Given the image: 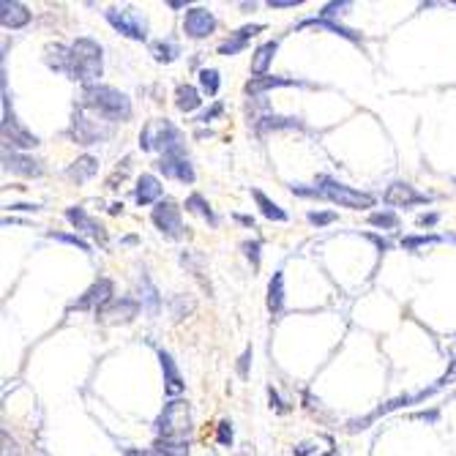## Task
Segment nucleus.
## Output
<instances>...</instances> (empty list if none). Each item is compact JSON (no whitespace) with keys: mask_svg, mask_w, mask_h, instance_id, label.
<instances>
[{"mask_svg":"<svg viewBox=\"0 0 456 456\" xmlns=\"http://www.w3.org/2000/svg\"><path fill=\"white\" fill-rule=\"evenodd\" d=\"M80 109L99 112V118H104L107 123H118L131 118V102H129V96L121 93V90L109 88V85H88V88H82Z\"/></svg>","mask_w":456,"mask_h":456,"instance_id":"nucleus-1","label":"nucleus"},{"mask_svg":"<svg viewBox=\"0 0 456 456\" xmlns=\"http://www.w3.org/2000/svg\"><path fill=\"white\" fill-rule=\"evenodd\" d=\"M104 69V55H102V44L93 41V38H77L71 44V71L69 80L82 82L85 88L88 85H99L96 80L102 77Z\"/></svg>","mask_w":456,"mask_h":456,"instance_id":"nucleus-2","label":"nucleus"},{"mask_svg":"<svg viewBox=\"0 0 456 456\" xmlns=\"http://www.w3.org/2000/svg\"><path fill=\"white\" fill-rule=\"evenodd\" d=\"M142 151H161V156H186V142L170 121L148 123L140 134Z\"/></svg>","mask_w":456,"mask_h":456,"instance_id":"nucleus-3","label":"nucleus"},{"mask_svg":"<svg viewBox=\"0 0 456 456\" xmlns=\"http://www.w3.org/2000/svg\"><path fill=\"white\" fill-rule=\"evenodd\" d=\"M192 432V410L189 402L183 399H173L170 404H164L161 416L156 421V435L164 440H183Z\"/></svg>","mask_w":456,"mask_h":456,"instance_id":"nucleus-4","label":"nucleus"},{"mask_svg":"<svg viewBox=\"0 0 456 456\" xmlns=\"http://www.w3.org/2000/svg\"><path fill=\"white\" fill-rule=\"evenodd\" d=\"M317 189L322 192L325 200H331L336 205H342V208H352V211H364V208H371L374 205V197L367 192H355L350 186H344V183H339L334 180L331 175H320L317 178Z\"/></svg>","mask_w":456,"mask_h":456,"instance_id":"nucleus-5","label":"nucleus"},{"mask_svg":"<svg viewBox=\"0 0 456 456\" xmlns=\"http://www.w3.org/2000/svg\"><path fill=\"white\" fill-rule=\"evenodd\" d=\"M3 142H6V148H11V151H31L38 145V137L31 134L25 126H19L17 115H14V109H11V102H9V90H6V74H3Z\"/></svg>","mask_w":456,"mask_h":456,"instance_id":"nucleus-6","label":"nucleus"},{"mask_svg":"<svg viewBox=\"0 0 456 456\" xmlns=\"http://www.w3.org/2000/svg\"><path fill=\"white\" fill-rule=\"evenodd\" d=\"M104 17L118 33L129 36L134 41H145L148 38V22H145L142 14L131 11V9H107Z\"/></svg>","mask_w":456,"mask_h":456,"instance_id":"nucleus-7","label":"nucleus"},{"mask_svg":"<svg viewBox=\"0 0 456 456\" xmlns=\"http://www.w3.org/2000/svg\"><path fill=\"white\" fill-rule=\"evenodd\" d=\"M153 224H156V229L164 235V238H173V241H178V238H183L186 235V229H183V222H180V208H178L173 200H161V202H156V208H153Z\"/></svg>","mask_w":456,"mask_h":456,"instance_id":"nucleus-8","label":"nucleus"},{"mask_svg":"<svg viewBox=\"0 0 456 456\" xmlns=\"http://www.w3.org/2000/svg\"><path fill=\"white\" fill-rule=\"evenodd\" d=\"M140 303L134 298H129V295H123V298H112L109 303H104L99 312H96V317L102 320V322H107V325H123V322H131L134 317L140 315Z\"/></svg>","mask_w":456,"mask_h":456,"instance_id":"nucleus-9","label":"nucleus"},{"mask_svg":"<svg viewBox=\"0 0 456 456\" xmlns=\"http://www.w3.org/2000/svg\"><path fill=\"white\" fill-rule=\"evenodd\" d=\"M115 298V287H112V281L109 279H99L93 281L88 290L80 295V298L71 303V309H77V312H99L104 303H109V300Z\"/></svg>","mask_w":456,"mask_h":456,"instance_id":"nucleus-10","label":"nucleus"},{"mask_svg":"<svg viewBox=\"0 0 456 456\" xmlns=\"http://www.w3.org/2000/svg\"><path fill=\"white\" fill-rule=\"evenodd\" d=\"M69 134L80 142V145H93V142L107 140V137H109V129L102 126V123L90 121L82 109H77V112H74V118H71Z\"/></svg>","mask_w":456,"mask_h":456,"instance_id":"nucleus-11","label":"nucleus"},{"mask_svg":"<svg viewBox=\"0 0 456 456\" xmlns=\"http://www.w3.org/2000/svg\"><path fill=\"white\" fill-rule=\"evenodd\" d=\"M432 200H435L432 194L416 192V186H410V183H402V180L391 183V186L386 189V202H388V205H393V208H410V205H429Z\"/></svg>","mask_w":456,"mask_h":456,"instance_id":"nucleus-12","label":"nucleus"},{"mask_svg":"<svg viewBox=\"0 0 456 456\" xmlns=\"http://www.w3.org/2000/svg\"><path fill=\"white\" fill-rule=\"evenodd\" d=\"M3 170H6V173H14V175H22V178H41L44 175L41 161H36V158L28 156V153L11 151V148H6V151H3Z\"/></svg>","mask_w":456,"mask_h":456,"instance_id":"nucleus-13","label":"nucleus"},{"mask_svg":"<svg viewBox=\"0 0 456 456\" xmlns=\"http://www.w3.org/2000/svg\"><path fill=\"white\" fill-rule=\"evenodd\" d=\"M156 170L164 178H173L180 183H194V178H197L189 156H161L156 161Z\"/></svg>","mask_w":456,"mask_h":456,"instance_id":"nucleus-14","label":"nucleus"},{"mask_svg":"<svg viewBox=\"0 0 456 456\" xmlns=\"http://www.w3.org/2000/svg\"><path fill=\"white\" fill-rule=\"evenodd\" d=\"M183 31L186 36H192V38H205V36H211L216 31V17H213L208 9H189L186 11V19H183Z\"/></svg>","mask_w":456,"mask_h":456,"instance_id":"nucleus-15","label":"nucleus"},{"mask_svg":"<svg viewBox=\"0 0 456 456\" xmlns=\"http://www.w3.org/2000/svg\"><path fill=\"white\" fill-rule=\"evenodd\" d=\"M66 219H69L71 224H74V229H77V232H85V235H90L93 241H99L102 246L107 244V229L102 227L96 219H90L85 208H77V205H74V208H69V211H66Z\"/></svg>","mask_w":456,"mask_h":456,"instance_id":"nucleus-16","label":"nucleus"},{"mask_svg":"<svg viewBox=\"0 0 456 456\" xmlns=\"http://www.w3.org/2000/svg\"><path fill=\"white\" fill-rule=\"evenodd\" d=\"M158 361H161V371H164V383H167L164 391H167L170 399H175L183 393V380H180V371L175 367V358L167 350H158Z\"/></svg>","mask_w":456,"mask_h":456,"instance_id":"nucleus-17","label":"nucleus"},{"mask_svg":"<svg viewBox=\"0 0 456 456\" xmlns=\"http://www.w3.org/2000/svg\"><path fill=\"white\" fill-rule=\"evenodd\" d=\"M263 33V25H244V28H238L235 33H229L227 41H222L219 44V55H238L246 50V44H249V38L251 36Z\"/></svg>","mask_w":456,"mask_h":456,"instance_id":"nucleus-18","label":"nucleus"},{"mask_svg":"<svg viewBox=\"0 0 456 456\" xmlns=\"http://www.w3.org/2000/svg\"><path fill=\"white\" fill-rule=\"evenodd\" d=\"M0 22H3V28L19 31V28H25L31 22V11L17 0H3L0 3Z\"/></svg>","mask_w":456,"mask_h":456,"instance_id":"nucleus-19","label":"nucleus"},{"mask_svg":"<svg viewBox=\"0 0 456 456\" xmlns=\"http://www.w3.org/2000/svg\"><path fill=\"white\" fill-rule=\"evenodd\" d=\"M290 85H303L300 80H295V77H251L249 82H246V93L249 96H263L265 90L271 88H290Z\"/></svg>","mask_w":456,"mask_h":456,"instance_id":"nucleus-20","label":"nucleus"},{"mask_svg":"<svg viewBox=\"0 0 456 456\" xmlns=\"http://www.w3.org/2000/svg\"><path fill=\"white\" fill-rule=\"evenodd\" d=\"M134 200L140 205H153V202H161V183H158L156 175H142L137 180V189H134Z\"/></svg>","mask_w":456,"mask_h":456,"instance_id":"nucleus-21","label":"nucleus"},{"mask_svg":"<svg viewBox=\"0 0 456 456\" xmlns=\"http://www.w3.org/2000/svg\"><path fill=\"white\" fill-rule=\"evenodd\" d=\"M44 60H47V66H50L53 71H60V74H66V77H69L71 47H63V44H50V47H47V55H44Z\"/></svg>","mask_w":456,"mask_h":456,"instance_id":"nucleus-22","label":"nucleus"},{"mask_svg":"<svg viewBox=\"0 0 456 456\" xmlns=\"http://www.w3.org/2000/svg\"><path fill=\"white\" fill-rule=\"evenodd\" d=\"M298 28H317V31H331V33L342 36L347 41H361V33H355L350 28L339 25V22H331V19H322V17H315V19H303Z\"/></svg>","mask_w":456,"mask_h":456,"instance_id":"nucleus-23","label":"nucleus"},{"mask_svg":"<svg viewBox=\"0 0 456 456\" xmlns=\"http://www.w3.org/2000/svg\"><path fill=\"white\" fill-rule=\"evenodd\" d=\"M140 306L151 317H156L158 309H161V298H158V290L153 287L151 276H145V273L140 276Z\"/></svg>","mask_w":456,"mask_h":456,"instance_id":"nucleus-24","label":"nucleus"},{"mask_svg":"<svg viewBox=\"0 0 456 456\" xmlns=\"http://www.w3.org/2000/svg\"><path fill=\"white\" fill-rule=\"evenodd\" d=\"M276 50H279V41H276V38L254 50V55H251V74H254V77H265V71H268V66H271V60H273Z\"/></svg>","mask_w":456,"mask_h":456,"instance_id":"nucleus-25","label":"nucleus"},{"mask_svg":"<svg viewBox=\"0 0 456 456\" xmlns=\"http://www.w3.org/2000/svg\"><path fill=\"white\" fill-rule=\"evenodd\" d=\"M96 173H99V158L93 156H80L69 170H66V175H69L71 180H77V183H85V180H90Z\"/></svg>","mask_w":456,"mask_h":456,"instance_id":"nucleus-26","label":"nucleus"},{"mask_svg":"<svg viewBox=\"0 0 456 456\" xmlns=\"http://www.w3.org/2000/svg\"><path fill=\"white\" fill-rule=\"evenodd\" d=\"M268 312L281 315L284 312V273L276 271L273 279L268 281Z\"/></svg>","mask_w":456,"mask_h":456,"instance_id":"nucleus-27","label":"nucleus"},{"mask_svg":"<svg viewBox=\"0 0 456 456\" xmlns=\"http://www.w3.org/2000/svg\"><path fill=\"white\" fill-rule=\"evenodd\" d=\"M200 104H202V99H200V90L194 88V85H178L175 107L180 112H194Z\"/></svg>","mask_w":456,"mask_h":456,"instance_id":"nucleus-28","label":"nucleus"},{"mask_svg":"<svg viewBox=\"0 0 456 456\" xmlns=\"http://www.w3.org/2000/svg\"><path fill=\"white\" fill-rule=\"evenodd\" d=\"M156 456H189V443L186 440H164L158 438L151 448Z\"/></svg>","mask_w":456,"mask_h":456,"instance_id":"nucleus-29","label":"nucleus"},{"mask_svg":"<svg viewBox=\"0 0 456 456\" xmlns=\"http://www.w3.org/2000/svg\"><path fill=\"white\" fill-rule=\"evenodd\" d=\"M257 131H279V129H303V123L295 118H279V115H265L257 118Z\"/></svg>","mask_w":456,"mask_h":456,"instance_id":"nucleus-30","label":"nucleus"},{"mask_svg":"<svg viewBox=\"0 0 456 456\" xmlns=\"http://www.w3.org/2000/svg\"><path fill=\"white\" fill-rule=\"evenodd\" d=\"M186 211L202 216L208 224H219V216L211 211V205H208V200H205L202 194H189V197H186Z\"/></svg>","mask_w":456,"mask_h":456,"instance_id":"nucleus-31","label":"nucleus"},{"mask_svg":"<svg viewBox=\"0 0 456 456\" xmlns=\"http://www.w3.org/2000/svg\"><path fill=\"white\" fill-rule=\"evenodd\" d=\"M151 55L156 58L158 63H173L178 55H180V47H178L173 38H161V41H153V44H151Z\"/></svg>","mask_w":456,"mask_h":456,"instance_id":"nucleus-32","label":"nucleus"},{"mask_svg":"<svg viewBox=\"0 0 456 456\" xmlns=\"http://www.w3.org/2000/svg\"><path fill=\"white\" fill-rule=\"evenodd\" d=\"M254 200H257V205H260V211H263L265 219H271V222H287V211L284 208H279L273 200H268L260 189H254Z\"/></svg>","mask_w":456,"mask_h":456,"instance_id":"nucleus-33","label":"nucleus"},{"mask_svg":"<svg viewBox=\"0 0 456 456\" xmlns=\"http://www.w3.org/2000/svg\"><path fill=\"white\" fill-rule=\"evenodd\" d=\"M443 241H448V238H443V235H407V238H402V249L416 251V249H421V246L443 244Z\"/></svg>","mask_w":456,"mask_h":456,"instance_id":"nucleus-34","label":"nucleus"},{"mask_svg":"<svg viewBox=\"0 0 456 456\" xmlns=\"http://www.w3.org/2000/svg\"><path fill=\"white\" fill-rule=\"evenodd\" d=\"M369 224H371V227H380V229H396L399 227V216L393 211H377L369 216Z\"/></svg>","mask_w":456,"mask_h":456,"instance_id":"nucleus-35","label":"nucleus"},{"mask_svg":"<svg viewBox=\"0 0 456 456\" xmlns=\"http://www.w3.org/2000/svg\"><path fill=\"white\" fill-rule=\"evenodd\" d=\"M219 85H222V77L216 69H202L200 71V88L205 90L208 96H216L219 93Z\"/></svg>","mask_w":456,"mask_h":456,"instance_id":"nucleus-36","label":"nucleus"},{"mask_svg":"<svg viewBox=\"0 0 456 456\" xmlns=\"http://www.w3.org/2000/svg\"><path fill=\"white\" fill-rule=\"evenodd\" d=\"M47 238H53L58 244H69V246H77L80 251H90L88 241H82L80 235H66V232H47Z\"/></svg>","mask_w":456,"mask_h":456,"instance_id":"nucleus-37","label":"nucleus"},{"mask_svg":"<svg viewBox=\"0 0 456 456\" xmlns=\"http://www.w3.org/2000/svg\"><path fill=\"white\" fill-rule=\"evenodd\" d=\"M192 309H194L192 298H186V295H175V298H173V317H175V320H183Z\"/></svg>","mask_w":456,"mask_h":456,"instance_id":"nucleus-38","label":"nucleus"},{"mask_svg":"<svg viewBox=\"0 0 456 456\" xmlns=\"http://www.w3.org/2000/svg\"><path fill=\"white\" fill-rule=\"evenodd\" d=\"M344 9H350V0H334V3H325V6H322V11H320V17L322 19L339 17V14H344Z\"/></svg>","mask_w":456,"mask_h":456,"instance_id":"nucleus-39","label":"nucleus"},{"mask_svg":"<svg viewBox=\"0 0 456 456\" xmlns=\"http://www.w3.org/2000/svg\"><path fill=\"white\" fill-rule=\"evenodd\" d=\"M306 219H309L315 227H325V224H334L339 216H336L334 211H312L309 216H306Z\"/></svg>","mask_w":456,"mask_h":456,"instance_id":"nucleus-40","label":"nucleus"},{"mask_svg":"<svg viewBox=\"0 0 456 456\" xmlns=\"http://www.w3.org/2000/svg\"><path fill=\"white\" fill-rule=\"evenodd\" d=\"M241 249H244L246 260L251 263V268H260V241H246Z\"/></svg>","mask_w":456,"mask_h":456,"instance_id":"nucleus-41","label":"nucleus"},{"mask_svg":"<svg viewBox=\"0 0 456 456\" xmlns=\"http://www.w3.org/2000/svg\"><path fill=\"white\" fill-rule=\"evenodd\" d=\"M290 189H293V194H295V197H312V200H325V197H322V192H320L317 186H303V183H293Z\"/></svg>","mask_w":456,"mask_h":456,"instance_id":"nucleus-42","label":"nucleus"},{"mask_svg":"<svg viewBox=\"0 0 456 456\" xmlns=\"http://www.w3.org/2000/svg\"><path fill=\"white\" fill-rule=\"evenodd\" d=\"M216 438L222 445H232V423L229 421H222L219 423V429H216Z\"/></svg>","mask_w":456,"mask_h":456,"instance_id":"nucleus-43","label":"nucleus"},{"mask_svg":"<svg viewBox=\"0 0 456 456\" xmlns=\"http://www.w3.org/2000/svg\"><path fill=\"white\" fill-rule=\"evenodd\" d=\"M249 367H251V347H246L244 355L238 358V374H241L244 380L249 377Z\"/></svg>","mask_w":456,"mask_h":456,"instance_id":"nucleus-44","label":"nucleus"},{"mask_svg":"<svg viewBox=\"0 0 456 456\" xmlns=\"http://www.w3.org/2000/svg\"><path fill=\"white\" fill-rule=\"evenodd\" d=\"M129 167H131V158H123V167H118V170H115V175L109 178V180H107V186H109V189H115V183H118V178H126L129 175Z\"/></svg>","mask_w":456,"mask_h":456,"instance_id":"nucleus-45","label":"nucleus"},{"mask_svg":"<svg viewBox=\"0 0 456 456\" xmlns=\"http://www.w3.org/2000/svg\"><path fill=\"white\" fill-rule=\"evenodd\" d=\"M222 112H224V104H222V102H216V104H213L211 109H208V112H202V115H200L197 121H200V123H211L213 118H219Z\"/></svg>","mask_w":456,"mask_h":456,"instance_id":"nucleus-46","label":"nucleus"},{"mask_svg":"<svg viewBox=\"0 0 456 456\" xmlns=\"http://www.w3.org/2000/svg\"><path fill=\"white\" fill-rule=\"evenodd\" d=\"M454 380H456V352H454V361H451V369H448V371H445V374L440 377L438 386H440V388H445L448 383H454Z\"/></svg>","mask_w":456,"mask_h":456,"instance_id":"nucleus-47","label":"nucleus"},{"mask_svg":"<svg viewBox=\"0 0 456 456\" xmlns=\"http://www.w3.org/2000/svg\"><path fill=\"white\" fill-rule=\"evenodd\" d=\"M271 9H293V6H300V0H268Z\"/></svg>","mask_w":456,"mask_h":456,"instance_id":"nucleus-48","label":"nucleus"},{"mask_svg":"<svg viewBox=\"0 0 456 456\" xmlns=\"http://www.w3.org/2000/svg\"><path fill=\"white\" fill-rule=\"evenodd\" d=\"M268 396H271V407H276L279 413H284V410H287V404H281V396L276 393V391H273V388H268Z\"/></svg>","mask_w":456,"mask_h":456,"instance_id":"nucleus-49","label":"nucleus"},{"mask_svg":"<svg viewBox=\"0 0 456 456\" xmlns=\"http://www.w3.org/2000/svg\"><path fill=\"white\" fill-rule=\"evenodd\" d=\"M3 456H19L17 445L9 443V435H6V432H3Z\"/></svg>","mask_w":456,"mask_h":456,"instance_id":"nucleus-50","label":"nucleus"},{"mask_svg":"<svg viewBox=\"0 0 456 456\" xmlns=\"http://www.w3.org/2000/svg\"><path fill=\"white\" fill-rule=\"evenodd\" d=\"M438 222H440L438 213H423L421 219H418V224H421V227H435Z\"/></svg>","mask_w":456,"mask_h":456,"instance_id":"nucleus-51","label":"nucleus"},{"mask_svg":"<svg viewBox=\"0 0 456 456\" xmlns=\"http://www.w3.org/2000/svg\"><path fill=\"white\" fill-rule=\"evenodd\" d=\"M367 238H369V241H371V244H374V246H377L380 251H388V249H391V244H388L386 238H380V235H371V232H369Z\"/></svg>","mask_w":456,"mask_h":456,"instance_id":"nucleus-52","label":"nucleus"},{"mask_svg":"<svg viewBox=\"0 0 456 456\" xmlns=\"http://www.w3.org/2000/svg\"><path fill=\"white\" fill-rule=\"evenodd\" d=\"M312 451H315V445H312V443H300V445H295V448H293V454H295V456H309Z\"/></svg>","mask_w":456,"mask_h":456,"instance_id":"nucleus-53","label":"nucleus"},{"mask_svg":"<svg viewBox=\"0 0 456 456\" xmlns=\"http://www.w3.org/2000/svg\"><path fill=\"white\" fill-rule=\"evenodd\" d=\"M416 418H421V421H429V423H435L438 421V410H423V413H416Z\"/></svg>","mask_w":456,"mask_h":456,"instance_id":"nucleus-54","label":"nucleus"},{"mask_svg":"<svg viewBox=\"0 0 456 456\" xmlns=\"http://www.w3.org/2000/svg\"><path fill=\"white\" fill-rule=\"evenodd\" d=\"M9 211H41V205H25V202H17V205H9Z\"/></svg>","mask_w":456,"mask_h":456,"instance_id":"nucleus-55","label":"nucleus"},{"mask_svg":"<svg viewBox=\"0 0 456 456\" xmlns=\"http://www.w3.org/2000/svg\"><path fill=\"white\" fill-rule=\"evenodd\" d=\"M126 456H156L153 451H142V448H129Z\"/></svg>","mask_w":456,"mask_h":456,"instance_id":"nucleus-56","label":"nucleus"},{"mask_svg":"<svg viewBox=\"0 0 456 456\" xmlns=\"http://www.w3.org/2000/svg\"><path fill=\"white\" fill-rule=\"evenodd\" d=\"M235 219H238L241 224H246V227H254V219H251V216H235Z\"/></svg>","mask_w":456,"mask_h":456,"instance_id":"nucleus-57","label":"nucleus"},{"mask_svg":"<svg viewBox=\"0 0 456 456\" xmlns=\"http://www.w3.org/2000/svg\"><path fill=\"white\" fill-rule=\"evenodd\" d=\"M167 6H170V9H183V6H186V0H170Z\"/></svg>","mask_w":456,"mask_h":456,"instance_id":"nucleus-58","label":"nucleus"},{"mask_svg":"<svg viewBox=\"0 0 456 456\" xmlns=\"http://www.w3.org/2000/svg\"><path fill=\"white\" fill-rule=\"evenodd\" d=\"M109 213H112V216H118V213H123V205H121V202H115V205H109Z\"/></svg>","mask_w":456,"mask_h":456,"instance_id":"nucleus-59","label":"nucleus"},{"mask_svg":"<svg viewBox=\"0 0 456 456\" xmlns=\"http://www.w3.org/2000/svg\"><path fill=\"white\" fill-rule=\"evenodd\" d=\"M322 456H336V451H328V454H322Z\"/></svg>","mask_w":456,"mask_h":456,"instance_id":"nucleus-60","label":"nucleus"},{"mask_svg":"<svg viewBox=\"0 0 456 456\" xmlns=\"http://www.w3.org/2000/svg\"><path fill=\"white\" fill-rule=\"evenodd\" d=\"M454 3H456V0H454Z\"/></svg>","mask_w":456,"mask_h":456,"instance_id":"nucleus-61","label":"nucleus"}]
</instances>
